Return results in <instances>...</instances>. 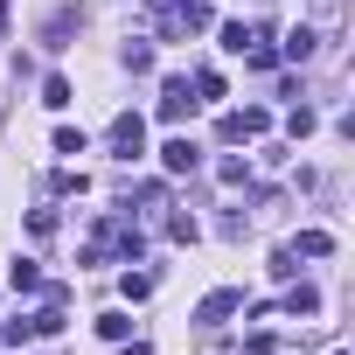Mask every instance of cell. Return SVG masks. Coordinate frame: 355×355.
Listing matches in <instances>:
<instances>
[{
    "mask_svg": "<svg viewBox=\"0 0 355 355\" xmlns=\"http://www.w3.org/2000/svg\"><path fill=\"white\" fill-rule=\"evenodd\" d=\"M160 160H167L174 174H189V167H196V146H189V139H167V153H160Z\"/></svg>",
    "mask_w": 355,
    "mask_h": 355,
    "instance_id": "2",
    "label": "cell"
},
{
    "mask_svg": "<svg viewBox=\"0 0 355 355\" xmlns=\"http://www.w3.org/2000/svg\"><path fill=\"white\" fill-rule=\"evenodd\" d=\"M112 139H119V153H125V160H132V153H139V139H146V132H139V119H132V112H125V119H119V125H112Z\"/></svg>",
    "mask_w": 355,
    "mask_h": 355,
    "instance_id": "1",
    "label": "cell"
},
{
    "mask_svg": "<svg viewBox=\"0 0 355 355\" xmlns=\"http://www.w3.org/2000/svg\"><path fill=\"white\" fill-rule=\"evenodd\" d=\"M189 105H196V98H189V84H167V105H160V112H167V119H182V112H189Z\"/></svg>",
    "mask_w": 355,
    "mask_h": 355,
    "instance_id": "3",
    "label": "cell"
}]
</instances>
